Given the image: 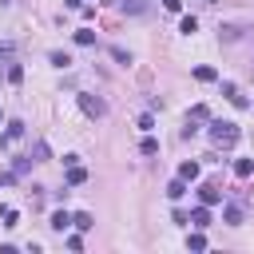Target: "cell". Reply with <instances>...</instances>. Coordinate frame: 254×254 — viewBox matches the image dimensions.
<instances>
[{"mask_svg":"<svg viewBox=\"0 0 254 254\" xmlns=\"http://www.w3.org/2000/svg\"><path fill=\"white\" fill-rule=\"evenodd\" d=\"M8 83H12V87L24 83V67H20V64H8Z\"/></svg>","mask_w":254,"mask_h":254,"instance_id":"13","label":"cell"},{"mask_svg":"<svg viewBox=\"0 0 254 254\" xmlns=\"http://www.w3.org/2000/svg\"><path fill=\"white\" fill-rule=\"evenodd\" d=\"M179 179H187V183H194V179H198V163H194V159H187V163L179 167Z\"/></svg>","mask_w":254,"mask_h":254,"instance_id":"8","label":"cell"},{"mask_svg":"<svg viewBox=\"0 0 254 254\" xmlns=\"http://www.w3.org/2000/svg\"><path fill=\"white\" fill-rule=\"evenodd\" d=\"M179 28L190 36V32H198V20H194V16H183V24H179Z\"/></svg>","mask_w":254,"mask_h":254,"instance_id":"21","label":"cell"},{"mask_svg":"<svg viewBox=\"0 0 254 254\" xmlns=\"http://www.w3.org/2000/svg\"><path fill=\"white\" fill-rule=\"evenodd\" d=\"M187 246H190V250H206V238H202V230H194V234L187 238Z\"/></svg>","mask_w":254,"mask_h":254,"instance_id":"17","label":"cell"},{"mask_svg":"<svg viewBox=\"0 0 254 254\" xmlns=\"http://www.w3.org/2000/svg\"><path fill=\"white\" fill-rule=\"evenodd\" d=\"M198 4H214V0H198Z\"/></svg>","mask_w":254,"mask_h":254,"instance_id":"29","label":"cell"},{"mask_svg":"<svg viewBox=\"0 0 254 254\" xmlns=\"http://www.w3.org/2000/svg\"><path fill=\"white\" fill-rule=\"evenodd\" d=\"M75 44H83V48L95 44V32H91V28H79V32H75Z\"/></svg>","mask_w":254,"mask_h":254,"instance_id":"15","label":"cell"},{"mask_svg":"<svg viewBox=\"0 0 254 254\" xmlns=\"http://www.w3.org/2000/svg\"><path fill=\"white\" fill-rule=\"evenodd\" d=\"M71 226H75V230H91L95 222H91V214H87V210H79V214H71Z\"/></svg>","mask_w":254,"mask_h":254,"instance_id":"12","label":"cell"},{"mask_svg":"<svg viewBox=\"0 0 254 254\" xmlns=\"http://www.w3.org/2000/svg\"><path fill=\"white\" fill-rule=\"evenodd\" d=\"M222 218H226L230 226H238V222H242V206H238V202H226V210H222Z\"/></svg>","mask_w":254,"mask_h":254,"instance_id":"9","label":"cell"},{"mask_svg":"<svg viewBox=\"0 0 254 254\" xmlns=\"http://www.w3.org/2000/svg\"><path fill=\"white\" fill-rule=\"evenodd\" d=\"M79 183H87V171L79 163H67V187H79Z\"/></svg>","mask_w":254,"mask_h":254,"instance_id":"4","label":"cell"},{"mask_svg":"<svg viewBox=\"0 0 254 254\" xmlns=\"http://www.w3.org/2000/svg\"><path fill=\"white\" fill-rule=\"evenodd\" d=\"M198 198H202V206H214V202H222V187L218 183H202L198 187Z\"/></svg>","mask_w":254,"mask_h":254,"instance_id":"3","label":"cell"},{"mask_svg":"<svg viewBox=\"0 0 254 254\" xmlns=\"http://www.w3.org/2000/svg\"><path fill=\"white\" fill-rule=\"evenodd\" d=\"M163 8H167V12H179V8H183V0H163Z\"/></svg>","mask_w":254,"mask_h":254,"instance_id":"26","label":"cell"},{"mask_svg":"<svg viewBox=\"0 0 254 254\" xmlns=\"http://www.w3.org/2000/svg\"><path fill=\"white\" fill-rule=\"evenodd\" d=\"M234 175H238V179H250V175H254V159H238V163H234Z\"/></svg>","mask_w":254,"mask_h":254,"instance_id":"11","label":"cell"},{"mask_svg":"<svg viewBox=\"0 0 254 254\" xmlns=\"http://www.w3.org/2000/svg\"><path fill=\"white\" fill-rule=\"evenodd\" d=\"M4 135H8V139H20V135H24V123H20V119H12V123H8V131H4Z\"/></svg>","mask_w":254,"mask_h":254,"instance_id":"19","label":"cell"},{"mask_svg":"<svg viewBox=\"0 0 254 254\" xmlns=\"http://www.w3.org/2000/svg\"><path fill=\"white\" fill-rule=\"evenodd\" d=\"M139 151H143V155H159V143H155V139H151V135H147V139H143V143H139Z\"/></svg>","mask_w":254,"mask_h":254,"instance_id":"20","label":"cell"},{"mask_svg":"<svg viewBox=\"0 0 254 254\" xmlns=\"http://www.w3.org/2000/svg\"><path fill=\"white\" fill-rule=\"evenodd\" d=\"M222 95H226V99H230L234 107H246V95H242V91H238L234 83H222Z\"/></svg>","mask_w":254,"mask_h":254,"instance_id":"6","label":"cell"},{"mask_svg":"<svg viewBox=\"0 0 254 254\" xmlns=\"http://www.w3.org/2000/svg\"><path fill=\"white\" fill-rule=\"evenodd\" d=\"M123 8H127V12H147V4H143V0H123Z\"/></svg>","mask_w":254,"mask_h":254,"instance_id":"24","label":"cell"},{"mask_svg":"<svg viewBox=\"0 0 254 254\" xmlns=\"http://www.w3.org/2000/svg\"><path fill=\"white\" fill-rule=\"evenodd\" d=\"M16 56V44H8V40H0V60H12Z\"/></svg>","mask_w":254,"mask_h":254,"instance_id":"22","label":"cell"},{"mask_svg":"<svg viewBox=\"0 0 254 254\" xmlns=\"http://www.w3.org/2000/svg\"><path fill=\"white\" fill-rule=\"evenodd\" d=\"M187 119H190V123H210V107H206V103H194Z\"/></svg>","mask_w":254,"mask_h":254,"instance_id":"7","label":"cell"},{"mask_svg":"<svg viewBox=\"0 0 254 254\" xmlns=\"http://www.w3.org/2000/svg\"><path fill=\"white\" fill-rule=\"evenodd\" d=\"M194 79H198V83H210V79H214V67H206V64L194 67Z\"/></svg>","mask_w":254,"mask_h":254,"instance_id":"16","label":"cell"},{"mask_svg":"<svg viewBox=\"0 0 254 254\" xmlns=\"http://www.w3.org/2000/svg\"><path fill=\"white\" fill-rule=\"evenodd\" d=\"M16 222H20V214H16L12 206H4V226H16Z\"/></svg>","mask_w":254,"mask_h":254,"instance_id":"23","label":"cell"},{"mask_svg":"<svg viewBox=\"0 0 254 254\" xmlns=\"http://www.w3.org/2000/svg\"><path fill=\"white\" fill-rule=\"evenodd\" d=\"M0 119H4V115H0Z\"/></svg>","mask_w":254,"mask_h":254,"instance_id":"31","label":"cell"},{"mask_svg":"<svg viewBox=\"0 0 254 254\" xmlns=\"http://www.w3.org/2000/svg\"><path fill=\"white\" fill-rule=\"evenodd\" d=\"M52 64H56V67H71V56H67V52H52Z\"/></svg>","mask_w":254,"mask_h":254,"instance_id":"18","label":"cell"},{"mask_svg":"<svg viewBox=\"0 0 254 254\" xmlns=\"http://www.w3.org/2000/svg\"><path fill=\"white\" fill-rule=\"evenodd\" d=\"M79 107H83V111H87L91 119H103V115H107V103H103L99 95H87V91L79 95Z\"/></svg>","mask_w":254,"mask_h":254,"instance_id":"2","label":"cell"},{"mask_svg":"<svg viewBox=\"0 0 254 254\" xmlns=\"http://www.w3.org/2000/svg\"><path fill=\"white\" fill-rule=\"evenodd\" d=\"M16 183V175H0V187H12Z\"/></svg>","mask_w":254,"mask_h":254,"instance_id":"27","label":"cell"},{"mask_svg":"<svg viewBox=\"0 0 254 254\" xmlns=\"http://www.w3.org/2000/svg\"><path fill=\"white\" fill-rule=\"evenodd\" d=\"M64 4H67V8H83V0H64Z\"/></svg>","mask_w":254,"mask_h":254,"instance_id":"28","label":"cell"},{"mask_svg":"<svg viewBox=\"0 0 254 254\" xmlns=\"http://www.w3.org/2000/svg\"><path fill=\"white\" fill-rule=\"evenodd\" d=\"M238 139H242L238 123H230V119H210V143H214V147L230 151V147H234Z\"/></svg>","mask_w":254,"mask_h":254,"instance_id":"1","label":"cell"},{"mask_svg":"<svg viewBox=\"0 0 254 254\" xmlns=\"http://www.w3.org/2000/svg\"><path fill=\"white\" fill-rule=\"evenodd\" d=\"M111 56H115L119 64H131V52H123V48H111Z\"/></svg>","mask_w":254,"mask_h":254,"instance_id":"25","label":"cell"},{"mask_svg":"<svg viewBox=\"0 0 254 254\" xmlns=\"http://www.w3.org/2000/svg\"><path fill=\"white\" fill-rule=\"evenodd\" d=\"M0 4H8V0H0Z\"/></svg>","mask_w":254,"mask_h":254,"instance_id":"30","label":"cell"},{"mask_svg":"<svg viewBox=\"0 0 254 254\" xmlns=\"http://www.w3.org/2000/svg\"><path fill=\"white\" fill-rule=\"evenodd\" d=\"M187 222H190L194 230H206V226H210V210H206V206H198V210H194V214H190Z\"/></svg>","mask_w":254,"mask_h":254,"instance_id":"5","label":"cell"},{"mask_svg":"<svg viewBox=\"0 0 254 254\" xmlns=\"http://www.w3.org/2000/svg\"><path fill=\"white\" fill-rule=\"evenodd\" d=\"M67 226H71V214H67V210H56V214H52V230H60V234H64Z\"/></svg>","mask_w":254,"mask_h":254,"instance_id":"10","label":"cell"},{"mask_svg":"<svg viewBox=\"0 0 254 254\" xmlns=\"http://www.w3.org/2000/svg\"><path fill=\"white\" fill-rule=\"evenodd\" d=\"M167 194H171V198H183V194H187V179H175V183L167 187Z\"/></svg>","mask_w":254,"mask_h":254,"instance_id":"14","label":"cell"}]
</instances>
